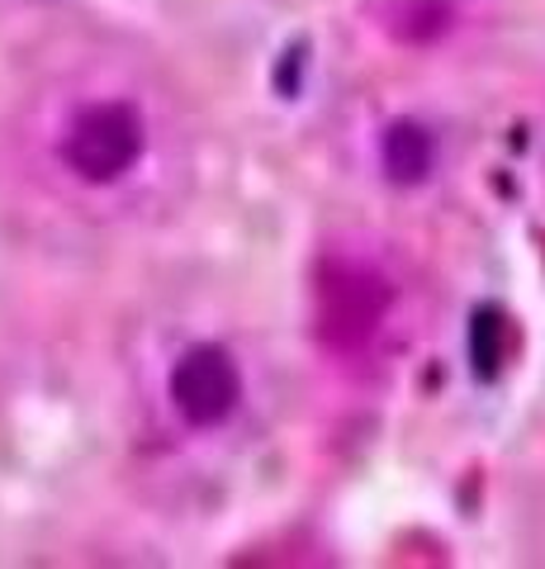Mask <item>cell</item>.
Masks as SVG:
<instances>
[{
    "label": "cell",
    "instance_id": "1",
    "mask_svg": "<svg viewBox=\"0 0 545 569\" xmlns=\"http://www.w3.org/2000/svg\"><path fill=\"white\" fill-rule=\"evenodd\" d=\"M384 309H390V290L375 271L356 261H332L319 280V332L327 347L356 351L375 337Z\"/></svg>",
    "mask_w": 545,
    "mask_h": 569
},
{
    "label": "cell",
    "instance_id": "2",
    "mask_svg": "<svg viewBox=\"0 0 545 569\" xmlns=\"http://www.w3.org/2000/svg\"><path fill=\"white\" fill-rule=\"evenodd\" d=\"M67 167L81 181H119L143 152V119L133 104H91L85 114H77L72 133H67Z\"/></svg>",
    "mask_w": 545,
    "mask_h": 569
},
{
    "label": "cell",
    "instance_id": "3",
    "mask_svg": "<svg viewBox=\"0 0 545 569\" xmlns=\"http://www.w3.org/2000/svg\"><path fill=\"white\" fill-rule=\"evenodd\" d=\"M242 399V376L223 347L185 351L171 370V403L190 427H219Z\"/></svg>",
    "mask_w": 545,
    "mask_h": 569
},
{
    "label": "cell",
    "instance_id": "4",
    "mask_svg": "<svg viewBox=\"0 0 545 569\" xmlns=\"http://www.w3.org/2000/svg\"><path fill=\"white\" fill-rule=\"evenodd\" d=\"M384 14V29L403 43H422V39H436L446 24H451V6L446 0H384L380 6Z\"/></svg>",
    "mask_w": 545,
    "mask_h": 569
},
{
    "label": "cell",
    "instance_id": "5",
    "mask_svg": "<svg viewBox=\"0 0 545 569\" xmlns=\"http://www.w3.org/2000/svg\"><path fill=\"white\" fill-rule=\"evenodd\" d=\"M384 171L403 186L422 181V176L432 171V138L422 133L417 123H394V129L384 133Z\"/></svg>",
    "mask_w": 545,
    "mask_h": 569
}]
</instances>
